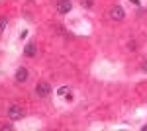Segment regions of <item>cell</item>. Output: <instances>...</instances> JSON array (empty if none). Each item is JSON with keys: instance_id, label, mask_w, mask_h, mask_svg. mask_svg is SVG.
<instances>
[{"instance_id": "obj_2", "label": "cell", "mask_w": 147, "mask_h": 131, "mask_svg": "<svg viewBox=\"0 0 147 131\" xmlns=\"http://www.w3.org/2000/svg\"><path fill=\"white\" fill-rule=\"evenodd\" d=\"M71 8H73V2L71 0H59L57 2V12L59 14H69Z\"/></svg>"}, {"instance_id": "obj_3", "label": "cell", "mask_w": 147, "mask_h": 131, "mask_svg": "<svg viewBox=\"0 0 147 131\" xmlns=\"http://www.w3.org/2000/svg\"><path fill=\"white\" fill-rule=\"evenodd\" d=\"M49 92H51V86H49L47 82H39V84L35 86V94H37V96H41V98L49 96Z\"/></svg>"}, {"instance_id": "obj_7", "label": "cell", "mask_w": 147, "mask_h": 131, "mask_svg": "<svg viewBox=\"0 0 147 131\" xmlns=\"http://www.w3.org/2000/svg\"><path fill=\"white\" fill-rule=\"evenodd\" d=\"M6 30V18H0V32Z\"/></svg>"}, {"instance_id": "obj_6", "label": "cell", "mask_w": 147, "mask_h": 131, "mask_svg": "<svg viewBox=\"0 0 147 131\" xmlns=\"http://www.w3.org/2000/svg\"><path fill=\"white\" fill-rule=\"evenodd\" d=\"M24 53L28 55V57H35V53H37L35 43H28V45H26V49H24Z\"/></svg>"}, {"instance_id": "obj_10", "label": "cell", "mask_w": 147, "mask_h": 131, "mask_svg": "<svg viewBox=\"0 0 147 131\" xmlns=\"http://www.w3.org/2000/svg\"><path fill=\"white\" fill-rule=\"evenodd\" d=\"M141 69H143V71H145V73H147V61H145V63H143V65H141Z\"/></svg>"}, {"instance_id": "obj_11", "label": "cell", "mask_w": 147, "mask_h": 131, "mask_svg": "<svg viewBox=\"0 0 147 131\" xmlns=\"http://www.w3.org/2000/svg\"><path fill=\"white\" fill-rule=\"evenodd\" d=\"M129 2H134V4H139V0H129Z\"/></svg>"}, {"instance_id": "obj_8", "label": "cell", "mask_w": 147, "mask_h": 131, "mask_svg": "<svg viewBox=\"0 0 147 131\" xmlns=\"http://www.w3.org/2000/svg\"><path fill=\"white\" fill-rule=\"evenodd\" d=\"M82 6H86V8H90V6H92V0H82Z\"/></svg>"}, {"instance_id": "obj_4", "label": "cell", "mask_w": 147, "mask_h": 131, "mask_svg": "<svg viewBox=\"0 0 147 131\" xmlns=\"http://www.w3.org/2000/svg\"><path fill=\"white\" fill-rule=\"evenodd\" d=\"M16 80H18V82H26V80H28V69H26V67H20V69L16 71Z\"/></svg>"}, {"instance_id": "obj_9", "label": "cell", "mask_w": 147, "mask_h": 131, "mask_svg": "<svg viewBox=\"0 0 147 131\" xmlns=\"http://www.w3.org/2000/svg\"><path fill=\"white\" fill-rule=\"evenodd\" d=\"M59 94H61V96H65V94H67V88H65V86L59 88Z\"/></svg>"}, {"instance_id": "obj_5", "label": "cell", "mask_w": 147, "mask_h": 131, "mask_svg": "<svg viewBox=\"0 0 147 131\" xmlns=\"http://www.w3.org/2000/svg\"><path fill=\"white\" fill-rule=\"evenodd\" d=\"M8 114H10L12 120H18V118H22V116H24V112H22V108H20V106H10Z\"/></svg>"}, {"instance_id": "obj_1", "label": "cell", "mask_w": 147, "mask_h": 131, "mask_svg": "<svg viewBox=\"0 0 147 131\" xmlns=\"http://www.w3.org/2000/svg\"><path fill=\"white\" fill-rule=\"evenodd\" d=\"M124 18H125V14H124V8H122V6H112V8H110V20L122 22Z\"/></svg>"}]
</instances>
